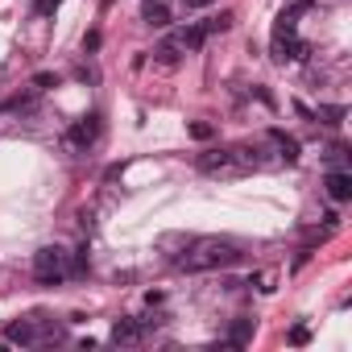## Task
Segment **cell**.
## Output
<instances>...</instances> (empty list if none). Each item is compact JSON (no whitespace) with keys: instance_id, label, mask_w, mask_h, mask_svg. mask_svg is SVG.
<instances>
[{"instance_id":"6da1fadb","label":"cell","mask_w":352,"mask_h":352,"mask_svg":"<svg viewBox=\"0 0 352 352\" xmlns=\"http://www.w3.org/2000/svg\"><path fill=\"white\" fill-rule=\"evenodd\" d=\"M241 261V249L232 241H220V236H204V241H191L183 249V257H174V265L187 270V274H208V270H228Z\"/></svg>"},{"instance_id":"7a4b0ae2","label":"cell","mask_w":352,"mask_h":352,"mask_svg":"<svg viewBox=\"0 0 352 352\" xmlns=\"http://www.w3.org/2000/svg\"><path fill=\"white\" fill-rule=\"evenodd\" d=\"M71 278V253L63 245H46L34 253V282L38 286H63Z\"/></svg>"},{"instance_id":"3957f363","label":"cell","mask_w":352,"mask_h":352,"mask_svg":"<svg viewBox=\"0 0 352 352\" xmlns=\"http://www.w3.org/2000/svg\"><path fill=\"white\" fill-rule=\"evenodd\" d=\"M67 331L58 323H38V319H17L5 327V340L9 344H21V348H38V344H58Z\"/></svg>"},{"instance_id":"277c9868","label":"cell","mask_w":352,"mask_h":352,"mask_svg":"<svg viewBox=\"0 0 352 352\" xmlns=\"http://www.w3.org/2000/svg\"><path fill=\"white\" fill-rule=\"evenodd\" d=\"M96 137H100V116L91 112V116H83V120H75L67 133H63V145L71 149V153H87L91 145H96Z\"/></svg>"},{"instance_id":"5b68a950","label":"cell","mask_w":352,"mask_h":352,"mask_svg":"<svg viewBox=\"0 0 352 352\" xmlns=\"http://www.w3.org/2000/svg\"><path fill=\"white\" fill-rule=\"evenodd\" d=\"M241 166H245L241 149H208L199 157V170L204 174H241Z\"/></svg>"},{"instance_id":"8992f818","label":"cell","mask_w":352,"mask_h":352,"mask_svg":"<svg viewBox=\"0 0 352 352\" xmlns=\"http://www.w3.org/2000/svg\"><path fill=\"white\" fill-rule=\"evenodd\" d=\"M323 191H327V199L331 204H348L352 199V174L340 166V170H327L323 174Z\"/></svg>"},{"instance_id":"52a82bcc","label":"cell","mask_w":352,"mask_h":352,"mask_svg":"<svg viewBox=\"0 0 352 352\" xmlns=\"http://www.w3.org/2000/svg\"><path fill=\"white\" fill-rule=\"evenodd\" d=\"M116 348H133V344H141L145 340V327H141V319H133V315H124V319H116L112 323V336H108Z\"/></svg>"},{"instance_id":"ba28073f","label":"cell","mask_w":352,"mask_h":352,"mask_svg":"<svg viewBox=\"0 0 352 352\" xmlns=\"http://www.w3.org/2000/svg\"><path fill=\"white\" fill-rule=\"evenodd\" d=\"M141 21L149 30H166L170 25V9L162 5V0H145V5H141Z\"/></svg>"},{"instance_id":"9c48e42d","label":"cell","mask_w":352,"mask_h":352,"mask_svg":"<svg viewBox=\"0 0 352 352\" xmlns=\"http://www.w3.org/2000/svg\"><path fill=\"white\" fill-rule=\"evenodd\" d=\"M270 141H278V157H282L286 166L298 162V141H294V137H286L282 129H270Z\"/></svg>"},{"instance_id":"30bf717a","label":"cell","mask_w":352,"mask_h":352,"mask_svg":"<svg viewBox=\"0 0 352 352\" xmlns=\"http://www.w3.org/2000/svg\"><path fill=\"white\" fill-rule=\"evenodd\" d=\"M253 327H257L253 319H236V323L228 327V340H224V344H232V348H245V344L253 340Z\"/></svg>"},{"instance_id":"8fae6325","label":"cell","mask_w":352,"mask_h":352,"mask_svg":"<svg viewBox=\"0 0 352 352\" xmlns=\"http://www.w3.org/2000/svg\"><path fill=\"white\" fill-rule=\"evenodd\" d=\"M311 116H323V124H344L348 108L344 104H319V112H311Z\"/></svg>"},{"instance_id":"7c38bea8","label":"cell","mask_w":352,"mask_h":352,"mask_svg":"<svg viewBox=\"0 0 352 352\" xmlns=\"http://www.w3.org/2000/svg\"><path fill=\"white\" fill-rule=\"evenodd\" d=\"M204 25V34L212 38V34H224V30H232V13H220V17H208V21H199Z\"/></svg>"},{"instance_id":"4fadbf2b","label":"cell","mask_w":352,"mask_h":352,"mask_svg":"<svg viewBox=\"0 0 352 352\" xmlns=\"http://www.w3.org/2000/svg\"><path fill=\"white\" fill-rule=\"evenodd\" d=\"M294 21H298V9H286V13L278 17V25H274V38H290V34H294Z\"/></svg>"},{"instance_id":"5bb4252c","label":"cell","mask_w":352,"mask_h":352,"mask_svg":"<svg viewBox=\"0 0 352 352\" xmlns=\"http://www.w3.org/2000/svg\"><path fill=\"white\" fill-rule=\"evenodd\" d=\"M191 137H195V141H212V137H216V124H208V120H195V124H191Z\"/></svg>"},{"instance_id":"9a60e30c","label":"cell","mask_w":352,"mask_h":352,"mask_svg":"<svg viewBox=\"0 0 352 352\" xmlns=\"http://www.w3.org/2000/svg\"><path fill=\"white\" fill-rule=\"evenodd\" d=\"M50 87H58V75H50V71L34 75V91H50Z\"/></svg>"},{"instance_id":"2e32d148","label":"cell","mask_w":352,"mask_h":352,"mask_svg":"<svg viewBox=\"0 0 352 352\" xmlns=\"http://www.w3.org/2000/svg\"><path fill=\"white\" fill-rule=\"evenodd\" d=\"M249 286H257L261 294H270V290H274V274H270V270H261V274H257V278H253Z\"/></svg>"},{"instance_id":"e0dca14e","label":"cell","mask_w":352,"mask_h":352,"mask_svg":"<svg viewBox=\"0 0 352 352\" xmlns=\"http://www.w3.org/2000/svg\"><path fill=\"white\" fill-rule=\"evenodd\" d=\"M208 5H216V0H183V9H208Z\"/></svg>"},{"instance_id":"ac0fdd59","label":"cell","mask_w":352,"mask_h":352,"mask_svg":"<svg viewBox=\"0 0 352 352\" xmlns=\"http://www.w3.org/2000/svg\"><path fill=\"white\" fill-rule=\"evenodd\" d=\"M83 50H100V34H87L83 38Z\"/></svg>"},{"instance_id":"d6986e66","label":"cell","mask_w":352,"mask_h":352,"mask_svg":"<svg viewBox=\"0 0 352 352\" xmlns=\"http://www.w3.org/2000/svg\"><path fill=\"white\" fill-rule=\"evenodd\" d=\"M290 344H307V327H294L290 331Z\"/></svg>"},{"instance_id":"ffe728a7","label":"cell","mask_w":352,"mask_h":352,"mask_svg":"<svg viewBox=\"0 0 352 352\" xmlns=\"http://www.w3.org/2000/svg\"><path fill=\"white\" fill-rule=\"evenodd\" d=\"M58 9V0H38V13H54Z\"/></svg>"},{"instance_id":"44dd1931","label":"cell","mask_w":352,"mask_h":352,"mask_svg":"<svg viewBox=\"0 0 352 352\" xmlns=\"http://www.w3.org/2000/svg\"><path fill=\"white\" fill-rule=\"evenodd\" d=\"M311 5H315V0H294L290 9H298V13H302V9H311Z\"/></svg>"}]
</instances>
